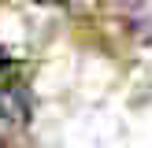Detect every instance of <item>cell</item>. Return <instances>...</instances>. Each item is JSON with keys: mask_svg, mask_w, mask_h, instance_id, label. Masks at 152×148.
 <instances>
[{"mask_svg": "<svg viewBox=\"0 0 152 148\" xmlns=\"http://www.w3.org/2000/svg\"><path fill=\"white\" fill-rule=\"evenodd\" d=\"M30 115H34V96H30L26 81H19V78L4 81L0 85V118L11 126H22V122H30Z\"/></svg>", "mask_w": 152, "mask_h": 148, "instance_id": "6da1fadb", "label": "cell"}, {"mask_svg": "<svg viewBox=\"0 0 152 148\" xmlns=\"http://www.w3.org/2000/svg\"><path fill=\"white\" fill-rule=\"evenodd\" d=\"M30 4H52V7H63V4H71V0H30Z\"/></svg>", "mask_w": 152, "mask_h": 148, "instance_id": "7a4b0ae2", "label": "cell"}, {"mask_svg": "<svg viewBox=\"0 0 152 148\" xmlns=\"http://www.w3.org/2000/svg\"><path fill=\"white\" fill-rule=\"evenodd\" d=\"M111 4H115V7H137L141 0H111Z\"/></svg>", "mask_w": 152, "mask_h": 148, "instance_id": "3957f363", "label": "cell"}, {"mask_svg": "<svg viewBox=\"0 0 152 148\" xmlns=\"http://www.w3.org/2000/svg\"><path fill=\"white\" fill-rule=\"evenodd\" d=\"M4 67H7V52L0 48V70H4Z\"/></svg>", "mask_w": 152, "mask_h": 148, "instance_id": "277c9868", "label": "cell"}, {"mask_svg": "<svg viewBox=\"0 0 152 148\" xmlns=\"http://www.w3.org/2000/svg\"><path fill=\"white\" fill-rule=\"evenodd\" d=\"M0 148H7V144H4V141H0Z\"/></svg>", "mask_w": 152, "mask_h": 148, "instance_id": "5b68a950", "label": "cell"}]
</instances>
